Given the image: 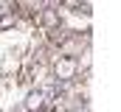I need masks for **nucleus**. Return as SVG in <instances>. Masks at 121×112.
Wrapping results in <instances>:
<instances>
[{
  "mask_svg": "<svg viewBox=\"0 0 121 112\" xmlns=\"http://www.w3.org/2000/svg\"><path fill=\"white\" fill-rule=\"evenodd\" d=\"M76 67H79V62L73 59V56H62L59 62H56V79H73V73H76Z\"/></svg>",
  "mask_w": 121,
  "mask_h": 112,
  "instance_id": "obj_1",
  "label": "nucleus"
},
{
  "mask_svg": "<svg viewBox=\"0 0 121 112\" xmlns=\"http://www.w3.org/2000/svg\"><path fill=\"white\" fill-rule=\"evenodd\" d=\"M39 23H42V25H48V31H51V28H59V14H56V11H51V8H45V11L39 14Z\"/></svg>",
  "mask_w": 121,
  "mask_h": 112,
  "instance_id": "obj_2",
  "label": "nucleus"
},
{
  "mask_svg": "<svg viewBox=\"0 0 121 112\" xmlns=\"http://www.w3.org/2000/svg\"><path fill=\"white\" fill-rule=\"evenodd\" d=\"M68 34H70V31H65V28H51V31H48V42H51V45H65V42H68Z\"/></svg>",
  "mask_w": 121,
  "mask_h": 112,
  "instance_id": "obj_3",
  "label": "nucleus"
},
{
  "mask_svg": "<svg viewBox=\"0 0 121 112\" xmlns=\"http://www.w3.org/2000/svg\"><path fill=\"white\" fill-rule=\"evenodd\" d=\"M42 98H45V92H31V95H28V109L42 107Z\"/></svg>",
  "mask_w": 121,
  "mask_h": 112,
  "instance_id": "obj_4",
  "label": "nucleus"
},
{
  "mask_svg": "<svg viewBox=\"0 0 121 112\" xmlns=\"http://www.w3.org/2000/svg\"><path fill=\"white\" fill-rule=\"evenodd\" d=\"M11 23H14V17H11V14H6V17L0 20V28H9V25H11Z\"/></svg>",
  "mask_w": 121,
  "mask_h": 112,
  "instance_id": "obj_5",
  "label": "nucleus"
}]
</instances>
